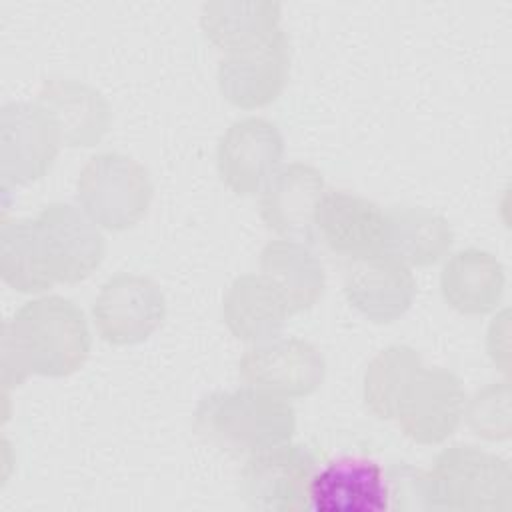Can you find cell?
Segmentation results:
<instances>
[{
    "label": "cell",
    "instance_id": "5",
    "mask_svg": "<svg viewBox=\"0 0 512 512\" xmlns=\"http://www.w3.org/2000/svg\"><path fill=\"white\" fill-rule=\"evenodd\" d=\"M62 146L60 132L38 102H8L0 110V186L40 180Z\"/></svg>",
    "mask_w": 512,
    "mask_h": 512
},
{
    "label": "cell",
    "instance_id": "12",
    "mask_svg": "<svg viewBox=\"0 0 512 512\" xmlns=\"http://www.w3.org/2000/svg\"><path fill=\"white\" fill-rule=\"evenodd\" d=\"M466 392L462 380L446 368H424L408 386L396 424L406 438L432 446L450 438L462 422Z\"/></svg>",
    "mask_w": 512,
    "mask_h": 512
},
{
    "label": "cell",
    "instance_id": "18",
    "mask_svg": "<svg viewBox=\"0 0 512 512\" xmlns=\"http://www.w3.org/2000/svg\"><path fill=\"white\" fill-rule=\"evenodd\" d=\"M504 288L506 274L502 262L492 252L480 248L454 252L440 272L444 302L464 316L494 312L502 302Z\"/></svg>",
    "mask_w": 512,
    "mask_h": 512
},
{
    "label": "cell",
    "instance_id": "15",
    "mask_svg": "<svg viewBox=\"0 0 512 512\" xmlns=\"http://www.w3.org/2000/svg\"><path fill=\"white\" fill-rule=\"evenodd\" d=\"M314 234L328 250L350 260L382 252L384 210L364 196L326 190L314 214Z\"/></svg>",
    "mask_w": 512,
    "mask_h": 512
},
{
    "label": "cell",
    "instance_id": "24",
    "mask_svg": "<svg viewBox=\"0 0 512 512\" xmlns=\"http://www.w3.org/2000/svg\"><path fill=\"white\" fill-rule=\"evenodd\" d=\"M0 276L22 294H38L52 288L32 218L2 220L0 226Z\"/></svg>",
    "mask_w": 512,
    "mask_h": 512
},
{
    "label": "cell",
    "instance_id": "23",
    "mask_svg": "<svg viewBox=\"0 0 512 512\" xmlns=\"http://www.w3.org/2000/svg\"><path fill=\"white\" fill-rule=\"evenodd\" d=\"M420 354L406 344H392L378 352L366 366L362 398L378 420H394L396 410L422 370Z\"/></svg>",
    "mask_w": 512,
    "mask_h": 512
},
{
    "label": "cell",
    "instance_id": "14",
    "mask_svg": "<svg viewBox=\"0 0 512 512\" xmlns=\"http://www.w3.org/2000/svg\"><path fill=\"white\" fill-rule=\"evenodd\" d=\"M326 192L322 172L304 162L280 166L260 194V216L288 240L314 242V214Z\"/></svg>",
    "mask_w": 512,
    "mask_h": 512
},
{
    "label": "cell",
    "instance_id": "20",
    "mask_svg": "<svg viewBox=\"0 0 512 512\" xmlns=\"http://www.w3.org/2000/svg\"><path fill=\"white\" fill-rule=\"evenodd\" d=\"M260 272L280 294L290 316L310 310L324 294V268L304 242L270 240L260 252Z\"/></svg>",
    "mask_w": 512,
    "mask_h": 512
},
{
    "label": "cell",
    "instance_id": "6",
    "mask_svg": "<svg viewBox=\"0 0 512 512\" xmlns=\"http://www.w3.org/2000/svg\"><path fill=\"white\" fill-rule=\"evenodd\" d=\"M320 466L304 444H282L246 458L240 470V496L254 510L294 512L308 508V488Z\"/></svg>",
    "mask_w": 512,
    "mask_h": 512
},
{
    "label": "cell",
    "instance_id": "25",
    "mask_svg": "<svg viewBox=\"0 0 512 512\" xmlns=\"http://www.w3.org/2000/svg\"><path fill=\"white\" fill-rule=\"evenodd\" d=\"M510 386L494 382L480 388L464 406L470 430L488 442H500L510 436Z\"/></svg>",
    "mask_w": 512,
    "mask_h": 512
},
{
    "label": "cell",
    "instance_id": "3",
    "mask_svg": "<svg viewBox=\"0 0 512 512\" xmlns=\"http://www.w3.org/2000/svg\"><path fill=\"white\" fill-rule=\"evenodd\" d=\"M192 426L212 446L250 458L290 442L296 432V412L288 398L246 386L204 396Z\"/></svg>",
    "mask_w": 512,
    "mask_h": 512
},
{
    "label": "cell",
    "instance_id": "4",
    "mask_svg": "<svg viewBox=\"0 0 512 512\" xmlns=\"http://www.w3.org/2000/svg\"><path fill=\"white\" fill-rule=\"evenodd\" d=\"M154 196L148 170L120 152L92 156L80 170L76 200L100 228L122 232L136 226Z\"/></svg>",
    "mask_w": 512,
    "mask_h": 512
},
{
    "label": "cell",
    "instance_id": "2",
    "mask_svg": "<svg viewBox=\"0 0 512 512\" xmlns=\"http://www.w3.org/2000/svg\"><path fill=\"white\" fill-rule=\"evenodd\" d=\"M390 496H418L432 510H510V464L478 446L454 444L442 450L432 470L396 466L388 478Z\"/></svg>",
    "mask_w": 512,
    "mask_h": 512
},
{
    "label": "cell",
    "instance_id": "16",
    "mask_svg": "<svg viewBox=\"0 0 512 512\" xmlns=\"http://www.w3.org/2000/svg\"><path fill=\"white\" fill-rule=\"evenodd\" d=\"M388 498L386 476L368 458L320 464L308 488V508L318 512H378L388 508Z\"/></svg>",
    "mask_w": 512,
    "mask_h": 512
},
{
    "label": "cell",
    "instance_id": "7",
    "mask_svg": "<svg viewBox=\"0 0 512 512\" xmlns=\"http://www.w3.org/2000/svg\"><path fill=\"white\" fill-rule=\"evenodd\" d=\"M34 224L40 254L54 284L82 282L102 264L104 236L78 208L52 202L40 210Z\"/></svg>",
    "mask_w": 512,
    "mask_h": 512
},
{
    "label": "cell",
    "instance_id": "13",
    "mask_svg": "<svg viewBox=\"0 0 512 512\" xmlns=\"http://www.w3.org/2000/svg\"><path fill=\"white\" fill-rule=\"evenodd\" d=\"M416 280L404 262L376 252L352 258L344 274V296L352 308L376 324H388L408 312Z\"/></svg>",
    "mask_w": 512,
    "mask_h": 512
},
{
    "label": "cell",
    "instance_id": "19",
    "mask_svg": "<svg viewBox=\"0 0 512 512\" xmlns=\"http://www.w3.org/2000/svg\"><path fill=\"white\" fill-rule=\"evenodd\" d=\"M454 244V232L442 214L420 206H392L384 210L382 252L406 266H432Z\"/></svg>",
    "mask_w": 512,
    "mask_h": 512
},
{
    "label": "cell",
    "instance_id": "21",
    "mask_svg": "<svg viewBox=\"0 0 512 512\" xmlns=\"http://www.w3.org/2000/svg\"><path fill=\"white\" fill-rule=\"evenodd\" d=\"M290 312L262 274L234 278L222 300V320L230 334L242 342H266L276 338Z\"/></svg>",
    "mask_w": 512,
    "mask_h": 512
},
{
    "label": "cell",
    "instance_id": "10",
    "mask_svg": "<svg viewBox=\"0 0 512 512\" xmlns=\"http://www.w3.org/2000/svg\"><path fill=\"white\" fill-rule=\"evenodd\" d=\"M290 76V42L282 28L260 44L228 52L218 64L220 94L234 106L254 110L272 104Z\"/></svg>",
    "mask_w": 512,
    "mask_h": 512
},
{
    "label": "cell",
    "instance_id": "11",
    "mask_svg": "<svg viewBox=\"0 0 512 512\" xmlns=\"http://www.w3.org/2000/svg\"><path fill=\"white\" fill-rule=\"evenodd\" d=\"M284 158V138L276 124L248 116L232 122L216 150L218 176L236 196H252L264 188Z\"/></svg>",
    "mask_w": 512,
    "mask_h": 512
},
{
    "label": "cell",
    "instance_id": "8",
    "mask_svg": "<svg viewBox=\"0 0 512 512\" xmlns=\"http://www.w3.org/2000/svg\"><path fill=\"white\" fill-rule=\"evenodd\" d=\"M166 316L162 288L148 276H110L94 298L92 318L100 338L112 346H132L150 338Z\"/></svg>",
    "mask_w": 512,
    "mask_h": 512
},
{
    "label": "cell",
    "instance_id": "17",
    "mask_svg": "<svg viewBox=\"0 0 512 512\" xmlns=\"http://www.w3.org/2000/svg\"><path fill=\"white\" fill-rule=\"evenodd\" d=\"M36 102L54 120L64 146H96L110 130L112 108L104 94L86 82L50 78L42 82Z\"/></svg>",
    "mask_w": 512,
    "mask_h": 512
},
{
    "label": "cell",
    "instance_id": "22",
    "mask_svg": "<svg viewBox=\"0 0 512 512\" xmlns=\"http://www.w3.org/2000/svg\"><path fill=\"white\" fill-rule=\"evenodd\" d=\"M200 28L224 54L264 42L280 28V4L268 0H212L202 4Z\"/></svg>",
    "mask_w": 512,
    "mask_h": 512
},
{
    "label": "cell",
    "instance_id": "1",
    "mask_svg": "<svg viewBox=\"0 0 512 512\" xmlns=\"http://www.w3.org/2000/svg\"><path fill=\"white\" fill-rule=\"evenodd\" d=\"M92 346L84 312L64 296L24 302L2 326L0 368L4 388L30 374L62 378L84 366Z\"/></svg>",
    "mask_w": 512,
    "mask_h": 512
},
{
    "label": "cell",
    "instance_id": "9",
    "mask_svg": "<svg viewBox=\"0 0 512 512\" xmlns=\"http://www.w3.org/2000/svg\"><path fill=\"white\" fill-rule=\"evenodd\" d=\"M240 378L280 398L310 396L326 376L322 352L302 338H272L248 348L238 362Z\"/></svg>",
    "mask_w": 512,
    "mask_h": 512
}]
</instances>
